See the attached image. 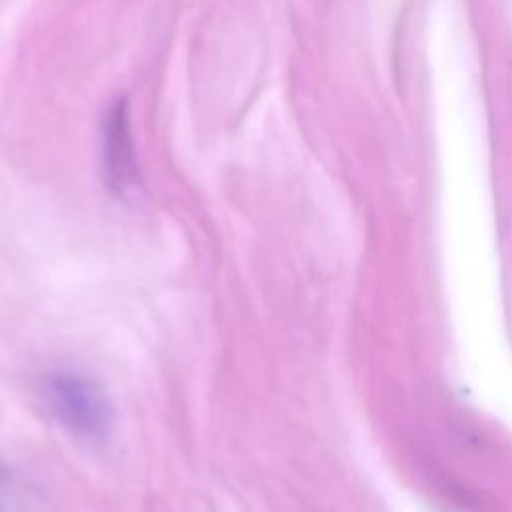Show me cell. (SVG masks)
Returning <instances> with one entry per match:
<instances>
[{
    "label": "cell",
    "mask_w": 512,
    "mask_h": 512,
    "mask_svg": "<svg viewBox=\"0 0 512 512\" xmlns=\"http://www.w3.org/2000/svg\"><path fill=\"white\" fill-rule=\"evenodd\" d=\"M38 394L50 418L76 440L100 444L110 436L114 404L94 376L72 368H56L40 378Z\"/></svg>",
    "instance_id": "1"
},
{
    "label": "cell",
    "mask_w": 512,
    "mask_h": 512,
    "mask_svg": "<svg viewBox=\"0 0 512 512\" xmlns=\"http://www.w3.org/2000/svg\"><path fill=\"white\" fill-rule=\"evenodd\" d=\"M102 178L114 194H124L138 182L136 150L130 134L128 106L116 100L104 114L100 126Z\"/></svg>",
    "instance_id": "2"
}]
</instances>
